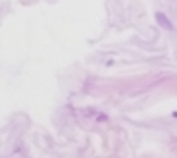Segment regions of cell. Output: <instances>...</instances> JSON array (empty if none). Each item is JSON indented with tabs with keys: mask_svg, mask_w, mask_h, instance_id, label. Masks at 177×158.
I'll return each instance as SVG.
<instances>
[{
	"mask_svg": "<svg viewBox=\"0 0 177 158\" xmlns=\"http://www.w3.org/2000/svg\"><path fill=\"white\" fill-rule=\"evenodd\" d=\"M154 18H156V21H158L160 27L168 29V31H173V23H171V19H169L168 16L164 14V12H156V14H154Z\"/></svg>",
	"mask_w": 177,
	"mask_h": 158,
	"instance_id": "obj_1",
	"label": "cell"
},
{
	"mask_svg": "<svg viewBox=\"0 0 177 158\" xmlns=\"http://www.w3.org/2000/svg\"><path fill=\"white\" fill-rule=\"evenodd\" d=\"M96 121H108V116H106V114H98V116H96Z\"/></svg>",
	"mask_w": 177,
	"mask_h": 158,
	"instance_id": "obj_2",
	"label": "cell"
}]
</instances>
